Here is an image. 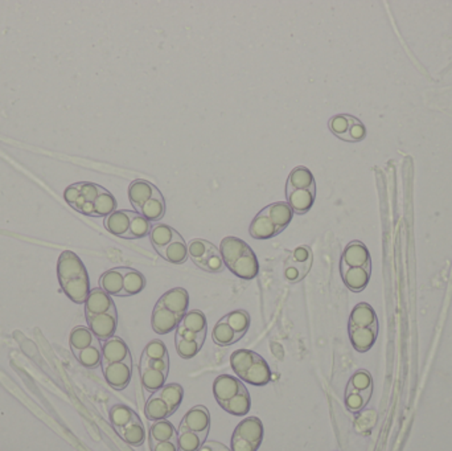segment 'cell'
<instances>
[{
	"label": "cell",
	"mask_w": 452,
	"mask_h": 451,
	"mask_svg": "<svg viewBox=\"0 0 452 451\" xmlns=\"http://www.w3.org/2000/svg\"><path fill=\"white\" fill-rule=\"evenodd\" d=\"M57 276L62 290L71 301L78 305L87 302L90 292V281L84 262L75 253L65 250L60 254Z\"/></svg>",
	"instance_id": "cell-1"
},
{
	"label": "cell",
	"mask_w": 452,
	"mask_h": 451,
	"mask_svg": "<svg viewBox=\"0 0 452 451\" xmlns=\"http://www.w3.org/2000/svg\"><path fill=\"white\" fill-rule=\"evenodd\" d=\"M340 273L345 286L353 292L364 290L372 276V258L361 241L350 242L341 256Z\"/></svg>",
	"instance_id": "cell-2"
},
{
	"label": "cell",
	"mask_w": 452,
	"mask_h": 451,
	"mask_svg": "<svg viewBox=\"0 0 452 451\" xmlns=\"http://www.w3.org/2000/svg\"><path fill=\"white\" fill-rule=\"evenodd\" d=\"M219 253L225 266L234 276L250 281L258 276L260 263L255 253L238 237H225L219 244Z\"/></svg>",
	"instance_id": "cell-3"
},
{
	"label": "cell",
	"mask_w": 452,
	"mask_h": 451,
	"mask_svg": "<svg viewBox=\"0 0 452 451\" xmlns=\"http://www.w3.org/2000/svg\"><path fill=\"white\" fill-rule=\"evenodd\" d=\"M350 339L357 352H368L379 336V319L376 311L369 303L361 302L354 306L350 317Z\"/></svg>",
	"instance_id": "cell-4"
},
{
	"label": "cell",
	"mask_w": 452,
	"mask_h": 451,
	"mask_svg": "<svg viewBox=\"0 0 452 451\" xmlns=\"http://www.w3.org/2000/svg\"><path fill=\"white\" fill-rule=\"evenodd\" d=\"M106 189L100 184L90 182H80L64 191V199L74 211L94 218V204Z\"/></svg>",
	"instance_id": "cell-5"
},
{
	"label": "cell",
	"mask_w": 452,
	"mask_h": 451,
	"mask_svg": "<svg viewBox=\"0 0 452 451\" xmlns=\"http://www.w3.org/2000/svg\"><path fill=\"white\" fill-rule=\"evenodd\" d=\"M373 394V378L372 375L360 369L350 378L345 389V407L352 413H359L364 409Z\"/></svg>",
	"instance_id": "cell-6"
},
{
	"label": "cell",
	"mask_w": 452,
	"mask_h": 451,
	"mask_svg": "<svg viewBox=\"0 0 452 451\" xmlns=\"http://www.w3.org/2000/svg\"><path fill=\"white\" fill-rule=\"evenodd\" d=\"M263 439L262 421L248 417L239 422L232 436V451H258Z\"/></svg>",
	"instance_id": "cell-7"
},
{
	"label": "cell",
	"mask_w": 452,
	"mask_h": 451,
	"mask_svg": "<svg viewBox=\"0 0 452 451\" xmlns=\"http://www.w3.org/2000/svg\"><path fill=\"white\" fill-rule=\"evenodd\" d=\"M328 127L337 138L356 143L366 136V129L363 122L350 114H337L328 121Z\"/></svg>",
	"instance_id": "cell-8"
},
{
	"label": "cell",
	"mask_w": 452,
	"mask_h": 451,
	"mask_svg": "<svg viewBox=\"0 0 452 451\" xmlns=\"http://www.w3.org/2000/svg\"><path fill=\"white\" fill-rule=\"evenodd\" d=\"M103 376L107 384L116 389L123 391L129 387L132 378V363H113L102 365Z\"/></svg>",
	"instance_id": "cell-9"
},
{
	"label": "cell",
	"mask_w": 452,
	"mask_h": 451,
	"mask_svg": "<svg viewBox=\"0 0 452 451\" xmlns=\"http://www.w3.org/2000/svg\"><path fill=\"white\" fill-rule=\"evenodd\" d=\"M102 314H117V307L111 297L101 288L93 289L89 292L88 299L85 302V315L88 318Z\"/></svg>",
	"instance_id": "cell-10"
},
{
	"label": "cell",
	"mask_w": 452,
	"mask_h": 451,
	"mask_svg": "<svg viewBox=\"0 0 452 451\" xmlns=\"http://www.w3.org/2000/svg\"><path fill=\"white\" fill-rule=\"evenodd\" d=\"M132 363V353L123 339L113 336L102 343V364Z\"/></svg>",
	"instance_id": "cell-11"
},
{
	"label": "cell",
	"mask_w": 452,
	"mask_h": 451,
	"mask_svg": "<svg viewBox=\"0 0 452 451\" xmlns=\"http://www.w3.org/2000/svg\"><path fill=\"white\" fill-rule=\"evenodd\" d=\"M244 391H246L245 384H242L238 378L230 375H219L213 382V393L219 407H222L225 403L232 400L234 396Z\"/></svg>",
	"instance_id": "cell-12"
},
{
	"label": "cell",
	"mask_w": 452,
	"mask_h": 451,
	"mask_svg": "<svg viewBox=\"0 0 452 451\" xmlns=\"http://www.w3.org/2000/svg\"><path fill=\"white\" fill-rule=\"evenodd\" d=\"M210 429V414L209 410L203 405L192 407L183 417L179 426V432L190 430L195 433H204Z\"/></svg>",
	"instance_id": "cell-13"
},
{
	"label": "cell",
	"mask_w": 452,
	"mask_h": 451,
	"mask_svg": "<svg viewBox=\"0 0 452 451\" xmlns=\"http://www.w3.org/2000/svg\"><path fill=\"white\" fill-rule=\"evenodd\" d=\"M181 318L177 317L175 312L170 311L161 303H156L151 315V326L152 330L159 335H167L177 328Z\"/></svg>",
	"instance_id": "cell-14"
},
{
	"label": "cell",
	"mask_w": 452,
	"mask_h": 451,
	"mask_svg": "<svg viewBox=\"0 0 452 451\" xmlns=\"http://www.w3.org/2000/svg\"><path fill=\"white\" fill-rule=\"evenodd\" d=\"M159 195H161V192L158 187L143 179L134 180L129 187V199L138 213L150 199L156 197Z\"/></svg>",
	"instance_id": "cell-15"
},
{
	"label": "cell",
	"mask_w": 452,
	"mask_h": 451,
	"mask_svg": "<svg viewBox=\"0 0 452 451\" xmlns=\"http://www.w3.org/2000/svg\"><path fill=\"white\" fill-rule=\"evenodd\" d=\"M89 328L94 336L100 340L105 342L113 337L118 326V314H102L96 317H88Z\"/></svg>",
	"instance_id": "cell-16"
},
{
	"label": "cell",
	"mask_w": 452,
	"mask_h": 451,
	"mask_svg": "<svg viewBox=\"0 0 452 451\" xmlns=\"http://www.w3.org/2000/svg\"><path fill=\"white\" fill-rule=\"evenodd\" d=\"M158 302L164 306L165 308H168L170 311L175 312L177 317H180L183 319L184 315L188 312L190 295L186 289L176 288V289L164 292Z\"/></svg>",
	"instance_id": "cell-17"
},
{
	"label": "cell",
	"mask_w": 452,
	"mask_h": 451,
	"mask_svg": "<svg viewBox=\"0 0 452 451\" xmlns=\"http://www.w3.org/2000/svg\"><path fill=\"white\" fill-rule=\"evenodd\" d=\"M135 215H136V211H127V209L116 211L111 215H109L107 218H105L103 225L111 234L118 236L120 238H125L126 234L130 231L132 220Z\"/></svg>",
	"instance_id": "cell-18"
},
{
	"label": "cell",
	"mask_w": 452,
	"mask_h": 451,
	"mask_svg": "<svg viewBox=\"0 0 452 451\" xmlns=\"http://www.w3.org/2000/svg\"><path fill=\"white\" fill-rule=\"evenodd\" d=\"M286 196H287V204L291 206L292 212L296 215H305L315 203L316 187L286 191Z\"/></svg>",
	"instance_id": "cell-19"
},
{
	"label": "cell",
	"mask_w": 452,
	"mask_h": 451,
	"mask_svg": "<svg viewBox=\"0 0 452 451\" xmlns=\"http://www.w3.org/2000/svg\"><path fill=\"white\" fill-rule=\"evenodd\" d=\"M245 382L255 385V387H263L270 382L271 380V371L269 368V364L263 359L261 355L257 353L253 364L248 368V371L241 376Z\"/></svg>",
	"instance_id": "cell-20"
},
{
	"label": "cell",
	"mask_w": 452,
	"mask_h": 451,
	"mask_svg": "<svg viewBox=\"0 0 452 451\" xmlns=\"http://www.w3.org/2000/svg\"><path fill=\"white\" fill-rule=\"evenodd\" d=\"M179 238H181V236L176 232L174 228H171L170 225H165V224L154 225L150 232L151 244L161 256H163L165 247Z\"/></svg>",
	"instance_id": "cell-21"
},
{
	"label": "cell",
	"mask_w": 452,
	"mask_h": 451,
	"mask_svg": "<svg viewBox=\"0 0 452 451\" xmlns=\"http://www.w3.org/2000/svg\"><path fill=\"white\" fill-rule=\"evenodd\" d=\"M266 215L273 221V224L277 228L278 234L283 232L291 222L293 218L291 206L287 203L278 202V203L270 204L266 208H263Z\"/></svg>",
	"instance_id": "cell-22"
},
{
	"label": "cell",
	"mask_w": 452,
	"mask_h": 451,
	"mask_svg": "<svg viewBox=\"0 0 452 451\" xmlns=\"http://www.w3.org/2000/svg\"><path fill=\"white\" fill-rule=\"evenodd\" d=\"M248 233L255 240H269L278 236L277 228L273 221L266 215L264 211H261L255 218H253Z\"/></svg>",
	"instance_id": "cell-23"
},
{
	"label": "cell",
	"mask_w": 452,
	"mask_h": 451,
	"mask_svg": "<svg viewBox=\"0 0 452 451\" xmlns=\"http://www.w3.org/2000/svg\"><path fill=\"white\" fill-rule=\"evenodd\" d=\"M123 272V291L120 297H132L145 290L146 278L145 276L132 267H122Z\"/></svg>",
	"instance_id": "cell-24"
},
{
	"label": "cell",
	"mask_w": 452,
	"mask_h": 451,
	"mask_svg": "<svg viewBox=\"0 0 452 451\" xmlns=\"http://www.w3.org/2000/svg\"><path fill=\"white\" fill-rule=\"evenodd\" d=\"M316 187L315 179L312 173L303 166H298L292 170L287 184H286V191H293V189H309Z\"/></svg>",
	"instance_id": "cell-25"
},
{
	"label": "cell",
	"mask_w": 452,
	"mask_h": 451,
	"mask_svg": "<svg viewBox=\"0 0 452 451\" xmlns=\"http://www.w3.org/2000/svg\"><path fill=\"white\" fill-rule=\"evenodd\" d=\"M100 286L110 297H120L123 291V272L122 267H116L105 272L100 278Z\"/></svg>",
	"instance_id": "cell-26"
},
{
	"label": "cell",
	"mask_w": 452,
	"mask_h": 451,
	"mask_svg": "<svg viewBox=\"0 0 452 451\" xmlns=\"http://www.w3.org/2000/svg\"><path fill=\"white\" fill-rule=\"evenodd\" d=\"M136 420H139V416L132 410V407L118 404L110 409V421L114 426V429L117 430L118 434H120L126 426H129Z\"/></svg>",
	"instance_id": "cell-27"
},
{
	"label": "cell",
	"mask_w": 452,
	"mask_h": 451,
	"mask_svg": "<svg viewBox=\"0 0 452 451\" xmlns=\"http://www.w3.org/2000/svg\"><path fill=\"white\" fill-rule=\"evenodd\" d=\"M96 342H98V339L94 336L89 327H84V326L74 327L69 337L71 348L73 351L74 355H78L82 349L93 346Z\"/></svg>",
	"instance_id": "cell-28"
},
{
	"label": "cell",
	"mask_w": 452,
	"mask_h": 451,
	"mask_svg": "<svg viewBox=\"0 0 452 451\" xmlns=\"http://www.w3.org/2000/svg\"><path fill=\"white\" fill-rule=\"evenodd\" d=\"M145 414L150 421H163L171 416L170 407L158 393H154L145 407Z\"/></svg>",
	"instance_id": "cell-29"
},
{
	"label": "cell",
	"mask_w": 452,
	"mask_h": 451,
	"mask_svg": "<svg viewBox=\"0 0 452 451\" xmlns=\"http://www.w3.org/2000/svg\"><path fill=\"white\" fill-rule=\"evenodd\" d=\"M209 432L195 433L190 430H181L177 433L179 451H199L206 441Z\"/></svg>",
	"instance_id": "cell-30"
},
{
	"label": "cell",
	"mask_w": 452,
	"mask_h": 451,
	"mask_svg": "<svg viewBox=\"0 0 452 451\" xmlns=\"http://www.w3.org/2000/svg\"><path fill=\"white\" fill-rule=\"evenodd\" d=\"M177 438L174 425L167 420L156 421L150 427V446L152 448L158 442H165L172 441Z\"/></svg>",
	"instance_id": "cell-31"
},
{
	"label": "cell",
	"mask_w": 452,
	"mask_h": 451,
	"mask_svg": "<svg viewBox=\"0 0 452 451\" xmlns=\"http://www.w3.org/2000/svg\"><path fill=\"white\" fill-rule=\"evenodd\" d=\"M212 339H213L215 344H217L219 347H229V346L235 344L237 342H239L242 339V336L235 334L233 328L229 324L219 320L213 328Z\"/></svg>",
	"instance_id": "cell-32"
},
{
	"label": "cell",
	"mask_w": 452,
	"mask_h": 451,
	"mask_svg": "<svg viewBox=\"0 0 452 451\" xmlns=\"http://www.w3.org/2000/svg\"><path fill=\"white\" fill-rule=\"evenodd\" d=\"M179 328H184L188 331H193L196 334H206L208 323L205 314L200 310H190L188 311L181 321L177 326Z\"/></svg>",
	"instance_id": "cell-33"
},
{
	"label": "cell",
	"mask_w": 452,
	"mask_h": 451,
	"mask_svg": "<svg viewBox=\"0 0 452 451\" xmlns=\"http://www.w3.org/2000/svg\"><path fill=\"white\" fill-rule=\"evenodd\" d=\"M141 372V380H142V385L148 393H156L161 391V388L165 384V380L168 376H165L164 373H161L159 371H155L150 366H146L143 369H139Z\"/></svg>",
	"instance_id": "cell-34"
},
{
	"label": "cell",
	"mask_w": 452,
	"mask_h": 451,
	"mask_svg": "<svg viewBox=\"0 0 452 451\" xmlns=\"http://www.w3.org/2000/svg\"><path fill=\"white\" fill-rule=\"evenodd\" d=\"M156 393L161 396V398L165 401V404L170 407L171 416L181 405V401H183V397H184L183 387L179 385V384H175V382L164 385L161 391Z\"/></svg>",
	"instance_id": "cell-35"
},
{
	"label": "cell",
	"mask_w": 452,
	"mask_h": 451,
	"mask_svg": "<svg viewBox=\"0 0 452 451\" xmlns=\"http://www.w3.org/2000/svg\"><path fill=\"white\" fill-rule=\"evenodd\" d=\"M188 245L186 244L184 238H179L174 242H171L168 247H165L163 253V258L165 261L175 263V265H181L188 260Z\"/></svg>",
	"instance_id": "cell-36"
},
{
	"label": "cell",
	"mask_w": 452,
	"mask_h": 451,
	"mask_svg": "<svg viewBox=\"0 0 452 451\" xmlns=\"http://www.w3.org/2000/svg\"><path fill=\"white\" fill-rule=\"evenodd\" d=\"M222 409L225 412H228L232 416H246L251 407V400H250V394L248 391H244V392L238 393L237 396H234L232 400H229L228 403H225L222 405Z\"/></svg>",
	"instance_id": "cell-37"
},
{
	"label": "cell",
	"mask_w": 452,
	"mask_h": 451,
	"mask_svg": "<svg viewBox=\"0 0 452 451\" xmlns=\"http://www.w3.org/2000/svg\"><path fill=\"white\" fill-rule=\"evenodd\" d=\"M75 357L89 369H96L97 366H100L102 364V346L100 340L88 348L82 349L78 355H75Z\"/></svg>",
	"instance_id": "cell-38"
},
{
	"label": "cell",
	"mask_w": 452,
	"mask_h": 451,
	"mask_svg": "<svg viewBox=\"0 0 452 451\" xmlns=\"http://www.w3.org/2000/svg\"><path fill=\"white\" fill-rule=\"evenodd\" d=\"M221 321L229 324L233 328L235 334L239 336L248 333V327H250V315L245 310H235L229 314H226L224 318H221Z\"/></svg>",
	"instance_id": "cell-39"
},
{
	"label": "cell",
	"mask_w": 452,
	"mask_h": 451,
	"mask_svg": "<svg viewBox=\"0 0 452 451\" xmlns=\"http://www.w3.org/2000/svg\"><path fill=\"white\" fill-rule=\"evenodd\" d=\"M119 436H122V439L125 442H127L134 448L142 446L146 439V430H145V426L141 421V418L132 422L129 426H126Z\"/></svg>",
	"instance_id": "cell-40"
},
{
	"label": "cell",
	"mask_w": 452,
	"mask_h": 451,
	"mask_svg": "<svg viewBox=\"0 0 452 451\" xmlns=\"http://www.w3.org/2000/svg\"><path fill=\"white\" fill-rule=\"evenodd\" d=\"M139 215H142L143 218H147L150 222L151 221H159V220L164 218V215H165V202H164L163 195L150 199L142 206V209L139 211Z\"/></svg>",
	"instance_id": "cell-41"
},
{
	"label": "cell",
	"mask_w": 452,
	"mask_h": 451,
	"mask_svg": "<svg viewBox=\"0 0 452 451\" xmlns=\"http://www.w3.org/2000/svg\"><path fill=\"white\" fill-rule=\"evenodd\" d=\"M200 269L209 273H221L225 269V263L221 257L219 249L212 247L200 261L195 262Z\"/></svg>",
	"instance_id": "cell-42"
},
{
	"label": "cell",
	"mask_w": 452,
	"mask_h": 451,
	"mask_svg": "<svg viewBox=\"0 0 452 451\" xmlns=\"http://www.w3.org/2000/svg\"><path fill=\"white\" fill-rule=\"evenodd\" d=\"M116 211H117V200L106 189L94 204V218H107Z\"/></svg>",
	"instance_id": "cell-43"
},
{
	"label": "cell",
	"mask_w": 452,
	"mask_h": 451,
	"mask_svg": "<svg viewBox=\"0 0 452 451\" xmlns=\"http://www.w3.org/2000/svg\"><path fill=\"white\" fill-rule=\"evenodd\" d=\"M204 343L205 342H190L179 335L175 336L176 351L179 356L184 360H190L192 357H195L200 352V349L203 348Z\"/></svg>",
	"instance_id": "cell-44"
},
{
	"label": "cell",
	"mask_w": 452,
	"mask_h": 451,
	"mask_svg": "<svg viewBox=\"0 0 452 451\" xmlns=\"http://www.w3.org/2000/svg\"><path fill=\"white\" fill-rule=\"evenodd\" d=\"M151 228H152L151 227V222L136 212V215L132 220L130 231L126 234L125 238H127V240L143 238V237H146L147 234H150Z\"/></svg>",
	"instance_id": "cell-45"
},
{
	"label": "cell",
	"mask_w": 452,
	"mask_h": 451,
	"mask_svg": "<svg viewBox=\"0 0 452 451\" xmlns=\"http://www.w3.org/2000/svg\"><path fill=\"white\" fill-rule=\"evenodd\" d=\"M215 247L212 242L206 241V240H201V238H196L192 240L188 245V254H190L192 261H200L205 254Z\"/></svg>",
	"instance_id": "cell-46"
},
{
	"label": "cell",
	"mask_w": 452,
	"mask_h": 451,
	"mask_svg": "<svg viewBox=\"0 0 452 451\" xmlns=\"http://www.w3.org/2000/svg\"><path fill=\"white\" fill-rule=\"evenodd\" d=\"M165 356H168L167 347L161 340H158V339L150 342L147 344L145 351H143V353H142V357L148 359V360H151V359H163Z\"/></svg>",
	"instance_id": "cell-47"
},
{
	"label": "cell",
	"mask_w": 452,
	"mask_h": 451,
	"mask_svg": "<svg viewBox=\"0 0 452 451\" xmlns=\"http://www.w3.org/2000/svg\"><path fill=\"white\" fill-rule=\"evenodd\" d=\"M146 366H150L155 371H159L161 373H164L165 376H168V372H170V356H165L163 359H145V357H141V362H139V369H143Z\"/></svg>",
	"instance_id": "cell-48"
},
{
	"label": "cell",
	"mask_w": 452,
	"mask_h": 451,
	"mask_svg": "<svg viewBox=\"0 0 452 451\" xmlns=\"http://www.w3.org/2000/svg\"><path fill=\"white\" fill-rule=\"evenodd\" d=\"M289 258H291L292 261L300 262V263H312L314 254H312L311 247L303 245V247H295Z\"/></svg>",
	"instance_id": "cell-49"
},
{
	"label": "cell",
	"mask_w": 452,
	"mask_h": 451,
	"mask_svg": "<svg viewBox=\"0 0 452 451\" xmlns=\"http://www.w3.org/2000/svg\"><path fill=\"white\" fill-rule=\"evenodd\" d=\"M176 335H179L183 339L190 340V342H205V337H206V334H196L193 331H188V330L179 328V327L176 328Z\"/></svg>",
	"instance_id": "cell-50"
},
{
	"label": "cell",
	"mask_w": 452,
	"mask_h": 451,
	"mask_svg": "<svg viewBox=\"0 0 452 451\" xmlns=\"http://www.w3.org/2000/svg\"><path fill=\"white\" fill-rule=\"evenodd\" d=\"M152 451H179L177 446V438L172 441H165V442H158L151 448Z\"/></svg>",
	"instance_id": "cell-51"
},
{
	"label": "cell",
	"mask_w": 452,
	"mask_h": 451,
	"mask_svg": "<svg viewBox=\"0 0 452 451\" xmlns=\"http://www.w3.org/2000/svg\"><path fill=\"white\" fill-rule=\"evenodd\" d=\"M222 443L216 441H205L204 445L200 448L199 451H219L222 449Z\"/></svg>",
	"instance_id": "cell-52"
},
{
	"label": "cell",
	"mask_w": 452,
	"mask_h": 451,
	"mask_svg": "<svg viewBox=\"0 0 452 451\" xmlns=\"http://www.w3.org/2000/svg\"><path fill=\"white\" fill-rule=\"evenodd\" d=\"M219 451H232V450H230V449H228V448H226V446L224 445V446H222V449H221V450Z\"/></svg>",
	"instance_id": "cell-53"
}]
</instances>
